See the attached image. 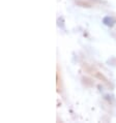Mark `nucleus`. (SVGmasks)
I'll return each instance as SVG.
<instances>
[{
  "label": "nucleus",
  "mask_w": 116,
  "mask_h": 123,
  "mask_svg": "<svg viewBox=\"0 0 116 123\" xmlns=\"http://www.w3.org/2000/svg\"><path fill=\"white\" fill-rule=\"evenodd\" d=\"M103 23L105 24L106 26L112 27L115 24V19L112 18V17H105L104 20H103Z\"/></svg>",
  "instance_id": "nucleus-1"
}]
</instances>
